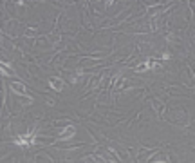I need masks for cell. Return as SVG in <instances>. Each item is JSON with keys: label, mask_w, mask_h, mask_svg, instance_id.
<instances>
[{"label": "cell", "mask_w": 195, "mask_h": 163, "mask_svg": "<svg viewBox=\"0 0 195 163\" xmlns=\"http://www.w3.org/2000/svg\"><path fill=\"white\" fill-rule=\"evenodd\" d=\"M0 74H2V76H9V74H7V71H5V67H4L2 64H0Z\"/></svg>", "instance_id": "obj_6"}, {"label": "cell", "mask_w": 195, "mask_h": 163, "mask_svg": "<svg viewBox=\"0 0 195 163\" xmlns=\"http://www.w3.org/2000/svg\"><path fill=\"white\" fill-rule=\"evenodd\" d=\"M34 142V134H25L24 138H14V145H31Z\"/></svg>", "instance_id": "obj_1"}, {"label": "cell", "mask_w": 195, "mask_h": 163, "mask_svg": "<svg viewBox=\"0 0 195 163\" xmlns=\"http://www.w3.org/2000/svg\"><path fill=\"white\" fill-rule=\"evenodd\" d=\"M49 85H51L52 89H56V91H61V89H63V82H61V80H51Z\"/></svg>", "instance_id": "obj_4"}, {"label": "cell", "mask_w": 195, "mask_h": 163, "mask_svg": "<svg viewBox=\"0 0 195 163\" xmlns=\"http://www.w3.org/2000/svg\"><path fill=\"white\" fill-rule=\"evenodd\" d=\"M76 134V127H72V125H69L65 131H63V134L60 136V142H67V140H71L72 136Z\"/></svg>", "instance_id": "obj_2"}, {"label": "cell", "mask_w": 195, "mask_h": 163, "mask_svg": "<svg viewBox=\"0 0 195 163\" xmlns=\"http://www.w3.org/2000/svg\"><path fill=\"white\" fill-rule=\"evenodd\" d=\"M157 62L156 60H148V64H145V65H141V67H137V71L141 73V71H146V69H150V67H154Z\"/></svg>", "instance_id": "obj_5"}, {"label": "cell", "mask_w": 195, "mask_h": 163, "mask_svg": "<svg viewBox=\"0 0 195 163\" xmlns=\"http://www.w3.org/2000/svg\"><path fill=\"white\" fill-rule=\"evenodd\" d=\"M11 89H13L16 94H25V89H24V85H22V83H18V82H13V83H11Z\"/></svg>", "instance_id": "obj_3"}]
</instances>
